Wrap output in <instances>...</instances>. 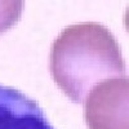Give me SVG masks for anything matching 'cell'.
<instances>
[{
	"label": "cell",
	"instance_id": "6da1fadb",
	"mask_svg": "<svg viewBox=\"0 0 129 129\" xmlns=\"http://www.w3.org/2000/svg\"><path fill=\"white\" fill-rule=\"evenodd\" d=\"M50 72L58 88L75 103L89 90L114 76H125V63L112 32L97 22L67 26L50 52Z\"/></svg>",
	"mask_w": 129,
	"mask_h": 129
},
{
	"label": "cell",
	"instance_id": "7a4b0ae2",
	"mask_svg": "<svg viewBox=\"0 0 129 129\" xmlns=\"http://www.w3.org/2000/svg\"><path fill=\"white\" fill-rule=\"evenodd\" d=\"M85 121L89 129H129V80L110 78L85 97Z\"/></svg>",
	"mask_w": 129,
	"mask_h": 129
},
{
	"label": "cell",
	"instance_id": "3957f363",
	"mask_svg": "<svg viewBox=\"0 0 129 129\" xmlns=\"http://www.w3.org/2000/svg\"><path fill=\"white\" fill-rule=\"evenodd\" d=\"M0 129H54L41 107L14 88L0 85Z\"/></svg>",
	"mask_w": 129,
	"mask_h": 129
},
{
	"label": "cell",
	"instance_id": "277c9868",
	"mask_svg": "<svg viewBox=\"0 0 129 129\" xmlns=\"http://www.w3.org/2000/svg\"><path fill=\"white\" fill-rule=\"evenodd\" d=\"M23 5L22 0H0V34L8 31L18 22Z\"/></svg>",
	"mask_w": 129,
	"mask_h": 129
}]
</instances>
